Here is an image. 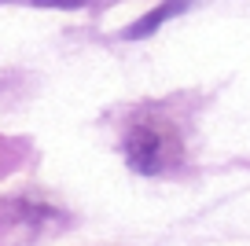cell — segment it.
Segmentation results:
<instances>
[{"mask_svg":"<svg viewBox=\"0 0 250 246\" xmlns=\"http://www.w3.org/2000/svg\"><path fill=\"white\" fill-rule=\"evenodd\" d=\"M177 154L173 136L162 125H136L129 136H125V158L136 173H158L166 169Z\"/></svg>","mask_w":250,"mask_h":246,"instance_id":"cell-1","label":"cell"},{"mask_svg":"<svg viewBox=\"0 0 250 246\" xmlns=\"http://www.w3.org/2000/svg\"><path fill=\"white\" fill-rule=\"evenodd\" d=\"M191 4H195V0H166V4H158V8L151 11V15L136 19L133 26H125V33H122V37H125V41H136V37H151V33H155L158 26L166 22V19H177L180 11H188Z\"/></svg>","mask_w":250,"mask_h":246,"instance_id":"cell-2","label":"cell"},{"mask_svg":"<svg viewBox=\"0 0 250 246\" xmlns=\"http://www.w3.org/2000/svg\"><path fill=\"white\" fill-rule=\"evenodd\" d=\"M30 4H37V8H78L85 0H30Z\"/></svg>","mask_w":250,"mask_h":246,"instance_id":"cell-3","label":"cell"}]
</instances>
